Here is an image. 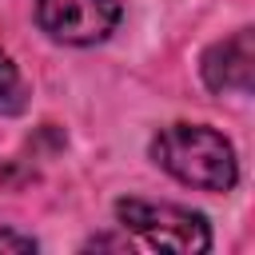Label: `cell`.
<instances>
[{
  "label": "cell",
  "instance_id": "5b68a950",
  "mask_svg": "<svg viewBox=\"0 0 255 255\" xmlns=\"http://www.w3.org/2000/svg\"><path fill=\"white\" fill-rule=\"evenodd\" d=\"M24 108V80L16 72V64L0 52V112H20Z\"/></svg>",
  "mask_w": 255,
  "mask_h": 255
},
{
  "label": "cell",
  "instance_id": "6da1fadb",
  "mask_svg": "<svg viewBox=\"0 0 255 255\" xmlns=\"http://www.w3.org/2000/svg\"><path fill=\"white\" fill-rule=\"evenodd\" d=\"M151 159L179 183L199 191H227L239 175L231 143L203 124H171L151 139Z\"/></svg>",
  "mask_w": 255,
  "mask_h": 255
},
{
  "label": "cell",
  "instance_id": "3957f363",
  "mask_svg": "<svg viewBox=\"0 0 255 255\" xmlns=\"http://www.w3.org/2000/svg\"><path fill=\"white\" fill-rule=\"evenodd\" d=\"M36 20L52 40L96 44L120 20V0H36Z\"/></svg>",
  "mask_w": 255,
  "mask_h": 255
},
{
  "label": "cell",
  "instance_id": "8992f818",
  "mask_svg": "<svg viewBox=\"0 0 255 255\" xmlns=\"http://www.w3.org/2000/svg\"><path fill=\"white\" fill-rule=\"evenodd\" d=\"M4 251H12V255L36 251V239H28V235H20V231H8V227H0V255H4Z\"/></svg>",
  "mask_w": 255,
  "mask_h": 255
},
{
  "label": "cell",
  "instance_id": "277c9868",
  "mask_svg": "<svg viewBox=\"0 0 255 255\" xmlns=\"http://www.w3.org/2000/svg\"><path fill=\"white\" fill-rule=\"evenodd\" d=\"M203 80L211 92H251L255 80V36L239 28L203 56Z\"/></svg>",
  "mask_w": 255,
  "mask_h": 255
},
{
  "label": "cell",
  "instance_id": "7a4b0ae2",
  "mask_svg": "<svg viewBox=\"0 0 255 255\" xmlns=\"http://www.w3.org/2000/svg\"><path fill=\"white\" fill-rule=\"evenodd\" d=\"M116 215L151 251L199 255V251L211 247V231H207V219L199 211L171 207V203H147V199H120L116 203Z\"/></svg>",
  "mask_w": 255,
  "mask_h": 255
}]
</instances>
